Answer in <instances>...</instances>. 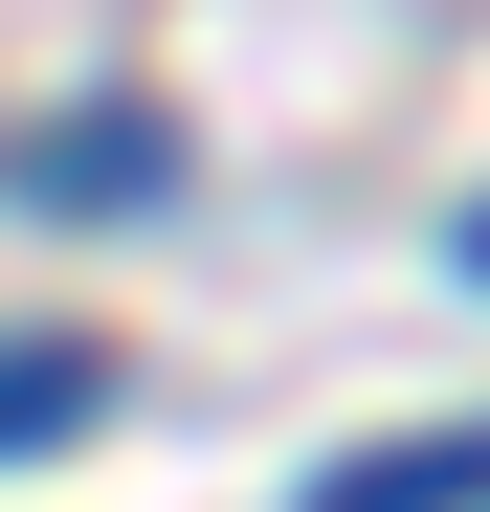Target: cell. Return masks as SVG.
Instances as JSON below:
<instances>
[{"label":"cell","mask_w":490,"mask_h":512,"mask_svg":"<svg viewBox=\"0 0 490 512\" xmlns=\"http://www.w3.org/2000/svg\"><path fill=\"white\" fill-rule=\"evenodd\" d=\"M90 401H112V357H90V334H0V468H23V446H67Z\"/></svg>","instance_id":"2"},{"label":"cell","mask_w":490,"mask_h":512,"mask_svg":"<svg viewBox=\"0 0 490 512\" xmlns=\"http://www.w3.org/2000/svg\"><path fill=\"white\" fill-rule=\"evenodd\" d=\"M23 179H45V201H156V179H179V134H156V112H67Z\"/></svg>","instance_id":"3"},{"label":"cell","mask_w":490,"mask_h":512,"mask_svg":"<svg viewBox=\"0 0 490 512\" xmlns=\"http://www.w3.org/2000/svg\"><path fill=\"white\" fill-rule=\"evenodd\" d=\"M468 268H490V201H468Z\"/></svg>","instance_id":"4"},{"label":"cell","mask_w":490,"mask_h":512,"mask_svg":"<svg viewBox=\"0 0 490 512\" xmlns=\"http://www.w3.org/2000/svg\"><path fill=\"white\" fill-rule=\"evenodd\" d=\"M312 512H490V423H424V446H357V468H312Z\"/></svg>","instance_id":"1"}]
</instances>
